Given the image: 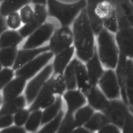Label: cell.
<instances>
[{
    "label": "cell",
    "instance_id": "cell-8",
    "mask_svg": "<svg viewBox=\"0 0 133 133\" xmlns=\"http://www.w3.org/2000/svg\"><path fill=\"white\" fill-rule=\"evenodd\" d=\"M52 72V65H48L29 81L25 90V97L27 104L29 105L34 101L37 94Z\"/></svg>",
    "mask_w": 133,
    "mask_h": 133
},
{
    "label": "cell",
    "instance_id": "cell-35",
    "mask_svg": "<svg viewBox=\"0 0 133 133\" xmlns=\"http://www.w3.org/2000/svg\"><path fill=\"white\" fill-rule=\"evenodd\" d=\"M14 75V70L9 67H5L0 71V90L11 81Z\"/></svg>",
    "mask_w": 133,
    "mask_h": 133
},
{
    "label": "cell",
    "instance_id": "cell-48",
    "mask_svg": "<svg viewBox=\"0 0 133 133\" xmlns=\"http://www.w3.org/2000/svg\"><path fill=\"white\" fill-rule=\"evenodd\" d=\"M130 1H131V3H132V4L133 5V0H130Z\"/></svg>",
    "mask_w": 133,
    "mask_h": 133
},
{
    "label": "cell",
    "instance_id": "cell-33",
    "mask_svg": "<svg viewBox=\"0 0 133 133\" xmlns=\"http://www.w3.org/2000/svg\"><path fill=\"white\" fill-rule=\"evenodd\" d=\"M42 111L40 110L31 112L30 115L25 124L24 128L29 132H35L41 124Z\"/></svg>",
    "mask_w": 133,
    "mask_h": 133
},
{
    "label": "cell",
    "instance_id": "cell-49",
    "mask_svg": "<svg viewBox=\"0 0 133 133\" xmlns=\"http://www.w3.org/2000/svg\"><path fill=\"white\" fill-rule=\"evenodd\" d=\"M4 1H5V0H0V2H2Z\"/></svg>",
    "mask_w": 133,
    "mask_h": 133
},
{
    "label": "cell",
    "instance_id": "cell-11",
    "mask_svg": "<svg viewBox=\"0 0 133 133\" xmlns=\"http://www.w3.org/2000/svg\"><path fill=\"white\" fill-rule=\"evenodd\" d=\"M54 31V26L52 23H44L28 37L23 46V49H32L39 47L49 40Z\"/></svg>",
    "mask_w": 133,
    "mask_h": 133
},
{
    "label": "cell",
    "instance_id": "cell-6",
    "mask_svg": "<svg viewBox=\"0 0 133 133\" xmlns=\"http://www.w3.org/2000/svg\"><path fill=\"white\" fill-rule=\"evenodd\" d=\"M130 111L128 106L121 99L109 100L105 108L101 112L106 116L110 123H112L121 129L127 112Z\"/></svg>",
    "mask_w": 133,
    "mask_h": 133
},
{
    "label": "cell",
    "instance_id": "cell-31",
    "mask_svg": "<svg viewBox=\"0 0 133 133\" xmlns=\"http://www.w3.org/2000/svg\"><path fill=\"white\" fill-rule=\"evenodd\" d=\"M95 110L90 105H84L78 109L74 113V125L75 128L83 126L91 117Z\"/></svg>",
    "mask_w": 133,
    "mask_h": 133
},
{
    "label": "cell",
    "instance_id": "cell-5",
    "mask_svg": "<svg viewBox=\"0 0 133 133\" xmlns=\"http://www.w3.org/2000/svg\"><path fill=\"white\" fill-rule=\"evenodd\" d=\"M115 11L118 29L115 37L119 52L133 59V27L120 12Z\"/></svg>",
    "mask_w": 133,
    "mask_h": 133
},
{
    "label": "cell",
    "instance_id": "cell-20",
    "mask_svg": "<svg viewBox=\"0 0 133 133\" xmlns=\"http://www.w3.org/2000/svg\"><path fill=\"white\" fill-rule=\"evenodd\" d=\"M75 71L77 89L85 95L92 85L90 81L86 65L78 58L75 66Z\"/></svg>",
    "mask_w": 133,
    "mask_h": 133
},
{
    "label": "cell",
    "instance_id": "cell-14",
    "mask_svg": "<svg viewBox=\"0 0 133 133\" xmlns=\"http://www.w3.org/2000/svg\"><path fill=\"white\" fill-rule=\"evenodd\" d=\"M26 80L21 76H16L3 89V103L15 99L20 95L24 90Z\"/></svg>",
    "mask_w": 133,
    "mask_h": 133
},
{
    "label": "cell",
    "instance_id": "cell-4",
    "mask_svg": "<svg viewBox=\"0 0 133 133\" xmlns=\"http://www.w3.org/2000/svg\"><path fill=\"white\" fill-rule=\"evenodd\" d=\"M47 14L57 19L61 27L71 25L86 7V0H79L71 4H65L58 0H47Z\"/></svg>",
    "mask_w": 133,
    "mask_h": 133
},
{
    "label": "cell",
    "instance_id": "cell-36",
    "mask_svg": "<svg viewBox=\"0 0 133 133\" xmlns=\"http://www.w3.org/2000/svg\"><path fill=\"white\" fill-rule=\"evenodd\" d=\"M30 111L29 110L23 108L14 115V122L16 125L19 126H22L25 125L30 115Z\"/></svg>",
    "mask_w": 133,
    "mask_h": 133
},
{
    "label": "cell",
    "instance_id": "cell-47",
    "mask_svg": "<svg viewBox=\"0 0 133 133\" xmlns=\"http://www.w3.org/2000/svg\"><path fill=\"white\" fill-rule=\"evenodd\" d=\"M2 67H3V66L2 65V64H1V63H0V71L2 69Z\"/></svg>",
    "mask_w": 133,
    "mask_h": 133
},
{
    "label": "cell",
    "instance_id": "cell-24",
    "mask_svg": "<svg viewBox=\"0 0 133 133\" xmlns=\"http://www.w3.org/2000/svg\"><path fill=\"white\" fill-rule=\"evenodd\" d=\"M45 84L54 94L63 95L66 90L64 79L61 74L52 72Z\"/></svg>",
    "mask_w": 133,
    "mask_h": 133
},
{
    "label": "cell",
    "instance_id": "cell-34",
    "mask_svg": "<svg viewBox=\"0 0 133 133\" xmlns=\"http://www.w3.org/2000/svg\"><path fill=\"white\" fill-rule=\"evenodd\" d=\"M64 112L61 109L56 116L48 123L44 125V126L38 131L39 132H49L54 133L57 132L61 121L64 116Z\"/></svg>",
    "mask_w": 133,
    "mask_h": 133
},
{
    "label": "cell",
    "instance_id": "cell-21",
    "mask_svg": "<svg viewBox=\"0 0 133 133\" xmlns=\"http://www.w3.org/2000/svg\"><path fill=\"white\" fill-rule=\"evenodd\" d=\"M74 51V46H71L55 55L52 64L54 73L63 74L65 68L71 61Z\"/></svg>",
    "mask_w": 133,
    "mask_h": 133
},
{
    "label": "cell",
    "instance_id": "cell-29",
    "mask_svg": "<svg viewBox=\"0 0 133 133\" xmlns=\"http://www.w3.org/2000/svg\"><path fill=\"white\" fill-rule=\"evenodd\" d=\"M116 10L120 12L133 27V5L130 0H111Z\"/></svg>",
    "mask_w": 133,
    "mask_h": 133
},
{
    "label": "cell",
    "instance_id": "cell-37",
    "mask_svg": "<svg viewBox=\"0 0 133 133\" xmlns=\"http://www.w3.org/2000/svg\"><path fill=\"white\" fill-rule=\"evenodd\" d=\"M6 21L8 27L13 30L18 29L20 27L22 22L20 14L17 11L8 15L6 19Z\"/></svg>",
    "mask_w": 133,
    "mask_h": 133
},
{
    "label": "cell",
    "instance_id": "cell-22",
    "mask_svg": "<svg viewBox=\"0 0 133 133\" xmlns=\"http://www.w3.org/2000/svg\"><path fill=\"white\" fill-rule=\"evenodd\" d=\"M26 103L25 96L20 95L17 98L3 103L0 108V117L5 115H14L24 108Z\"/></svg>",
    "mask_w": 133,
    "mask_h": 133
},
{
    "label": "cell",
    "instance_id": "cell-40",
    "mask_svg": "<svg viewBox=\"0 0 133 133\" xmlns=\"http://www.w3.org/2000/svg\"><path fill=\"white\" fill-rule=\"evenodd\" d=\"M13 115H5L0 117V129L11 126L14 123Z\"/></svg>",
    "mask_w": 133,
    "mask_h": 133
},
{
    "label": "cell",
    "instance_id": "cell-41",
    "mask_svg": "<svg viewBox=\"0 0 133 133\" xmlns=\"http://www.w3.org/2000/svg\"><path fill=\"white\" fill-rule=\"evenodd\" d=\"M121 129L117 127L116 125L109 123L108 124L105 125L104 126H103L101 129H100L98 132L100 133H119L120 132Z\"/></svg>",
    "mask_w": 133,
    "mask_h": 133
},
{
    "label": "cell",
    "instance_id": "cell-2",
    "mask_svg": "<svg viewBox=\"0 0 133 133\" xmlns=\"http://www.w3.org/2000/svg\"><path fill=\"white\" fill-rule=\"evenodd\" d=\"M88 19L96 36L103 28L115 33L118 23L115 7L111 0H86Z\"/></svg>",
    "mask_w": 133,
    "mask_h": 133
},
{
    "label": "cell",
    "instance_id": "cell-13",
    "mask_svg": "<svg viewBox=\"0 0 133 133\" xmlns=\"http://www.w3.org/2000/svg\"><path fill=\"white\" fill-rule=\"evenodd\" d=\"M63 96L67 105L65 114L70 115H74L75 112L83 106L87 102L85 95L78 89L66 90Z\"/></svg>",
    "mask_w": 133,
    "mask_h": 133
},
{
    "label": "cell",
    "instance_id": "cell-18",
    "mask_svg": "<svg viewBox=\"0 0 133 133\" xmlns=\"http://www.w3.org/2000/svg\"><path fill=\"white\" fill-rule=\"evenodd\" d=\"M127 60V57L124 54L119 52L118 60L115 68V71L121 90V99L129 107L126 92Z\"/></svg>",
    "mask_w": 133,
    "mask_h": 133
},
{
    "label": "cell",
    "instance_id": "cell-3",
    "mask_svg": "<svg viewBox=\"0 0 133 133\" xmlns=\"http://www.w3.org/2000/svg\"><path fill=\"white\" fill-rule=\"evenodd\" d=\"M96 47L103 67L107 69H115L118 60L119 50L114 33L103 28L97 35Z\"/></svg>",
    "mask_w": 133,
    "mask_h": 133
},
{
    "label": "cell",
    "instance_id": "cell-38",
    "mask_svg": "<svg viewBox=\"0 0 133 133\" xmlns=\"http://www.w3.org/2000/svg\"><path fill=\"white\" fill-rule=\"evenodd\" d=\"M34 15V11L29 5H26L20 10V16L21 21L25 24L28 22L32 18Z\"/></svg>",
    "mask_w": 133,
    "mask_h": 133
},
{
    "label": "cell",
    "instance_id": "cell-27",
    "mask_svg": "<svg viewBox=\"0 0 133 133\" xmlns=\"http://www.w3.org/2000/svg\"><path fill=\"white\" fill-rule=\"evenodd\" d=\"M126 92L129 107L133 113V59L130 58L127 60Z\"/></svg>",
    "mask_w": 133,
    "mask_h": 133
},
{
    "label": "cell",
    "instance_id": "cell-25",
    "mask_svg": "<svg viewBox=\"0 0 133 133\" xmlns=\"http://www.w3.org/2000/svg\"><path fill=\"white\" fill-rule=\"evenodd\" d=\"M106 116L101 112H94L89 119L83 125L91 132L99 131L105 125L109 123Z\"/></svg>",
    "mask_w": 133,
    "mask_h": 133
},
{
    "label": "cell",
    "instance_id": "cell-30",
    "mask_svg": "<svg viewBox=\"0 0 133 133\" xmlns=\"http://www.w3.org/2000/svg\"><path fill=\"white\" fill-rule=\"evenodd\" d=\"M77 58H75L70 61L65 68L63 76L66 84V90H74L77 88L75 66Z\"/></svg>",
    "mask_w": 133,
    "mask_h": 133
},
{
    "label": "cell",
    "instance_id": "cell-7",
    "mask_svg": "<svg viewBox=\"0 0 133 133\" xmlns=\"http://www.w3.org/2000/svg\"><path fill=\"white\" fill-rule=\"evenodd\" d=\"M73 42L72 30L68 26L61 27L54 31L49 39V51L56 55L69 48Z\"/></svg>",
    "mask_w": 133,
    "mask_h": 133
},
{
    "label": "cell",
    "instance_id": "cell-39",
    "mask_svg": "<svg viewBox=\"0 0 133 133\" xmlns=\"http://www.w3.org/2000/svg\"><path fill=\"white\" fill-rule=\"evenodd\" d=\"M121 129L124 133H133V114L131 111H129L126 114Z\"/></svg>",
    "mask_w": 133,
    "mask_h": 133
},
{
    "label": "cell",
    "instance_id": "cell-9",
    "mask_svg": "<svg viewBox=\"0 0 133 133\" xmlns=\"http://www.w3.org/2000/svg\"><path fill=\"white\" fill-rule=\"evenodd\" d=\"M54 54L49 51L44 52L15 70V76H21L26 80L33 78L43 67H44L53 57Z\"/></svg>",
    "mask_w": 133,
    "mask_h": 133
},
{
    "label": "cell",
    "instance_id": "cell-28",
    "mask_svg": "<svg viewBox=\"0 0 133 133\" xmlns=\"http://www.w3.org/2000/svg\"><path fill=\"white\" fill-rule=\"evenodd\" d=\"M62 100L61 95H58L55 101L50 105L44 109L42 112L41 125L43 126L55 118L61 110Z\"/></svg>",
    "mask_w": 133,
    "mask_h": 133
},
{
    "label": "cell",
    "instance_id": "cell-42",
    "mask_svg": "<svg viewBox=\"0 0 133 133\" xmlns=\"http://www.w3.org/2000/svg\"><path fill=\"white\" fill-rule=\"evenodd\" d=\"M26 130L25 128L22 126H19L17 125L9 126L8 127L3 128L0 132H7V133H24Z\"/></svg>",
    "mask_w": 133,
    "mask_h": 133
},
{
    "label": "cell",
    "instance_id": "cell-44",
    "mask_svg": "<svg viewBox=\"0 0 133 133\" xmlns=\"http://www.w3.org/2000/svg\"><path fill=\"white\" fill-rule=\"evenodd\" d=\"M72 132H78V133H87L91 132L89 130H88L84 126H80L75 128Z\"/></svg>",
    "mask_w": 133,
    "mask_h": 133
},
{
    "label": "cell",
    "instance_id": "cell-10",
    "mask_svg": "<svg viewBox=\"0 0 133 133\" xmlns=\"http://www.w3.org/2000/svg\"><path fill=\"white\" fill-rule=\"evenodd\" d=\"M98 86L109 100L121 98V90L114 69L104 70L99 79Z\"/></svg>",
    "mask_w": 133,
    "mask_h": 133
},
{
    "label": "cell",
    "instance_id": "cell-17",
    "mask_svg": "<svg viewBox=\"0 0 133 133\" xmlns=\"http://www.w3.org/2000/svg\"><path fill=\"white\" fill-rule=\"evenodd\" d=\"M85 96L88 105L97 111L104 110L109 101L98 85L92 86Z\"/></svg>",
    "mask_w": 133,
    "mask_h": 133
},
{
    "label": "cell",
    "instance_id": "cell-16",
    "mask_svg": "<svg viewBox=\"0 0 133 133\" xmlns=\"http://www.w3.org/2000/svg\"><path fill=\"white\" fill-rule=\"evenodd\" d=\"M85 65L91 85H98L99 79L103 74L104 69L99 57L96 46L92 56L86 62Z\"/></svg>",
    "mask_w": 133,
    "mask_h": 133
},
{
    "label": "cell",
    "instance_id": "cell-26",
    "mask_svg": "<svg viewBox=\"0 0 133 133\" xmlns=\"http://www.w3.org/2000/svg\"><path fill=\"white\" fill-rule=\"evenodd\" d=\"M30 3H32V0H5L0 5V14L6 17Z\"/></svg>",
    "mask_w": 133,
    "mask_h": 133
},
{
    "label": "cell",
    "instance_id": "cell-46",
    "mask_svg": "<svg viewBox=\"0 0 133 133\" xmlns=\"http://www.w3.org/2000/svg\"><path fill=\"white\" fill-rule=\"evenodd\" d=\"M3 103V96L0 95V107L2 105Z\"/></svg>",
    "mask_w": 133,
    "mask_h": 133
},
{
    "label": "cell",
    "instance_id": "cell-1",
    "mask_svg": "<svg viewBox=\"0 0 133 133\" xmlns=\"http://www.w3.org/2000/svg\"><path fill=\"white\" fill-rule=\"evenodd\" d=\"M73 43L77 58L86 63L93 55L96 47L95 36L86 8H84L73 22Z\"/></svg>",
    "mask_w": 133,
    "mask_h": 133
},
{
    "label": "cell",
    "instance_id": "cell-32",
    "mask_svg": "<svg viewBox=\"0 0 133 133\" xmlns=\"http://www.w3.org/2000/svg\"><path fill=\"white\" fill-rule=\"evenodd\" d=\"M17 46L0 49V63L4 67H12L18 53Z\"/></svg>",
    "mask_w": 133,
    "mask_h": 133
},
{
    "label": "cell",
    "instance_id": "cell-43",
    "mask_svg": "<svg viewBox=\"0 0 133 133\" xmlns=\"http://www.w3.org/2000/svg\"><path fill=\"white\" fill-rule=\"evenodd\" d=\"M7 28L8 26L5 17L0 14V35L7 30Z\"/></svg>",
    "mask_w": 133,
    "mask_h": 133
},
{
    "label": "cell",
    "instance_id": "cell-23",
    "mask_svg": "<svg viewBox=\"0 0 133 133\" xmlns=\"http://www.w3.org/2000/svg\"><path fill=\"white\" fill-rule=\"evenodd\" d=\"M23 39L18 31L7 30L0 35V49L17 46L22 41Z\"/></svg>",
    "mask_w": 133,
    "mask_h": 133
},
{
    "label": "cell",
    "instance_id": "cell-12",
    "mask_svg": "<svg viewBox=\"0 0 133 133\" xmlns=\"http://www.w3.org/2000/svg\"><path fill=\"white\" fill-rule=\"evenodd\" d=\"M47 15L46 5H34V15L32 18L18 31L23 38L29 37L45 23Z\"/></svg>",
    "mask_w": 133,
    "mask_h": 133
},
{
    "label": "cell",
    "instance_id": "cell-19",
    "mask_svg": "<svg viewBox=\"0 0 133 133\" xmlns=\"http://www.w3.org/2000/svg\"><path fill=\"white\" fill-rule=\"evenodd\" d=\"M56 100V98L48 87L45 83L41 89L34 101L31 103L29 110L30 112L35 110L45 109L52 104Z\"/></svg>",
    "mask_w": 133,
    "mask_h": 133
},
{
    "label": "cell",
    "instance_id": "cell-15",
    "mask_svg": "<svg viewBox=\"0 0 133 133\" xmlns=\"http://www.w3.org/2000/svg\"><path fill=\"white\" fill-rule=\"evenodd\" d=\"M49 51L48 46L39 47L32 49H21L18 51L12 69L16 70L35 58L38 55Z\"/></svg>",
    "mask_w": 133,
    "mask_h": 133
},
{
    "label": "cell",
    "instance_id": "cell-45",
    "mask_svg": "<svg viewBox=\"0 0 133 133\" xmlns=\"http://www.w3.org/2000/svg\"><path fill=\"white\" fill-rule=\"evenodd\" d=\"M47 0H32V3L34 5H43L47 4Z\"/></svg>",
    "mask_w": 133,
    "mask_h": 133
}]
</instances>
